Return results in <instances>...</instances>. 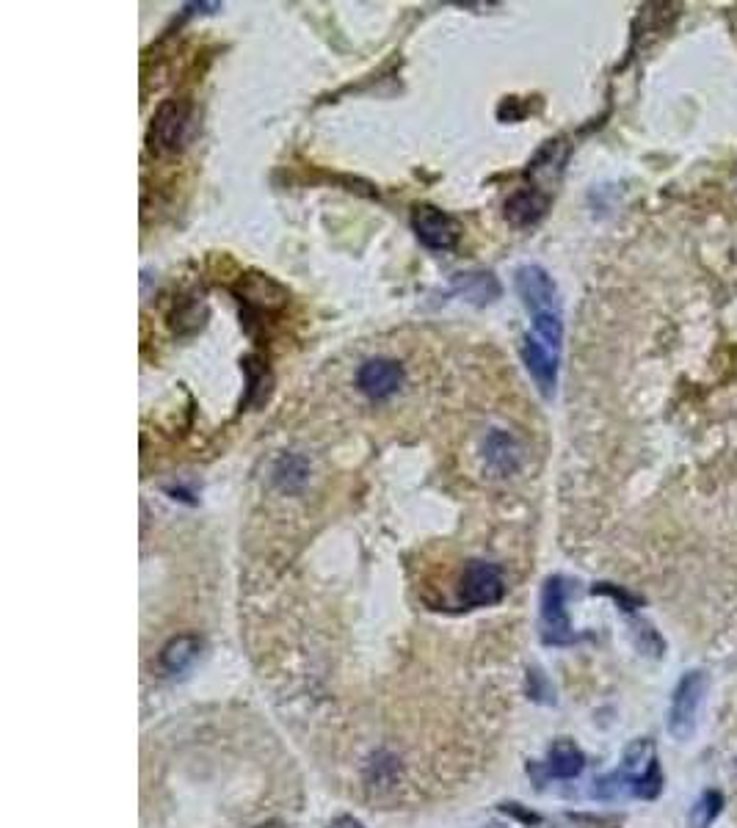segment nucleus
<instances>
[{"mask_svg":"<svg viewBox=\"0 0 737 828\" xmlns=\"http://www.w3.org/2000/svg\"><path fill=\"white\" fill-rule=\"evenodd\" d=\"M191 114L194 108L183 97H172L158 105V111L152 116L147 144L155 155H174L185 147V141L191 136Z\"/></svg>","mask_w":737,"mask_h":828,"instance_id":"nucleus-1","label":"nucleus"},{"mask_svg":"<svg viewBox=\"0 0 737 828\" xmlns=\"http://www.w3.org/2000/svg\"><path fill=\"white\" fill-rule=\"evenodd\" d=\"M506 594L503 572L492 561H470L464 566L459 583V602L464 608H486L497 605Z\"/></svg>","mask_w":737,"mask_h":828,"instance_id":"nucleus-2","label":"nucleus"},{"mask_svg":"<svg viewBox=\"0 0 737 828\" xmlns=\"http://www.w3.org/2000/svg\"><path fill=\"white\" fill-rule=\"evenodd\" d=\"M704 690H707V674L693 671L680 679V685L671 696V713H668V729L677 740H688L696 726V715L702 707Z\"/></svg>","mask_w":737,"mask_h":828,"instance_id":"nucleus-3","label":"nucleus"},{"mask_svg":"<svg viewBox=\"0 0 737 828\" xmlns=\"http://www.w3.org/2000/svg\"><path fill=\"white\" fill-rule=\"evenodd\" d=\"M542 638L544 644L566 646L575 644L577 635L566 616V580L564 577H547L542 588Z\"/></svg>","mask_w":737,"mask_h":828,"instance_id":"nucleus-4","label":"nucleus"},{"mask_svg":"<svg viewBox=\"0 0 737 828\" xmlns=\"http://www.w3.org/2000/svg\"><path fill=\"white\" fill-rule=\"evenodd\" d=\"M412 230H415V235L420 238V243L428 246V249H434V252L453 249V243L459 238L456 221L434 205L412 207Z\"/></svg>","mask_w":737,"mask_h":828,"instance_id":"nucleus-5","label":"nucleus"},{"mask_svg":"<svg viewBox=\"0 0 737 828\" xmlns=\"http://www.w3.org/2000/svg\"><path fill=\"white\" fill-rule=\"evenodd\" d=\"M517 293L533 315L558 310V290L542 265H522L517 271Z\"/></svg>","mask_w":737,"mask_h":828,"instance_id":"nucleus-6","label":"nucleus"},{"mask_svg":"<svg viewBox=\"0 0 737 828\" xmlns=\"http://www.w3.org/2000/svg\"><path fill=\"white\" fill-rule=\"evenodd\" d=\"M406 373L395 359H370L357 373V387L373 401L390 398L401 390Z\"/></svg>","mask_w":737,"mask_h":828,"instance_id":"nucleus-7","label":"nucleus"},{"mask_svg":"<svg viewBox=\"0 0 737 828\" xmlns=\"http://www.w3.org/2000/svg\"><path fill=\"white\" fill-rule=\"evenodd\" d=\"M522 359H525L533 381L539 384V390L550 398L555 392V381H558V351L547 348L533 334H528L522 340Z\"/></svg>","mask_w":737,"mask_h":828,"instance_id":"nucleus-8","label":"nucleus"},{"mask_svg":"<svg viewBox=\"0 0 737 828\" xmlns=\"http://www.w3.org/2000/svg\"><path fill=\"white\" fill-rule=\"evenodd\" d=\"M550 207V199L536 191V188H519L517 194L508 196L506 202V219L514 224V227H528V224H536L547 213Z\"/></svg>","mask_w":737,"mask_h":828,"instance_id":"nucleus-9","label":"nucleus"},{"mask_svg":"<svg viewBox=\"0 0 737 828\" xmlns=\"http://www.w3.org/2000/svg\"><path fill=\"white\" fill-rule=\"evenodd\" d=\"M484 450L489 470L497 472V475H511V472L519 467L517 439L511 437V434H506V431H492V434L486 437Z\"/></svg>","mask_w":737,"mask_h":828,"instance_id":"nucleus-10","label":"nucleus"},{"mask_svg":"<svg viewBox=\"0 0 737 828\" xmlns=\"http://www.w3.org/2000/svg\"><path fill=\"white\" fill-rule=\"evenodd\" d=\"M202 652V641L196 635H177L161 652V668L166 674H183L194 666L196 657Z\"/></svg>","mask_w":737,"mask_h":828,"instance_id":"nucleus-11","label":"nucleus"},{"mask_svg":"<svg viewBox=\"0 0 737 828\" xmlns=\"http://www.w3.org/2000/svg\"><path fill=\"white\" fill-rule=\"evenodd\" d=\"M586 765V757L583 751L572 743V740H558L550 748V757H547V771L555 779H575L583 771Z\"/></svg>","mask_w":737,"mask_h":828,"instance_id":"nucleus-12","label":"nucleus"},{"mask_svg":"<svg viewBox=\"0 0 737 828\" xmlns=\"http://www.w3.org/2000/svg\"><path fill=\"white\" fill-rule=\"evenodd\" d=\"M453 288L467 301H473V304H489V301H495L500 296V282L492 274H486V271L459 274L453 279Z\"/></svg>","mask_w":737,"mask_h":828,"instance_id":"nucleus-13","label":"nucleus"},{"mask_svg":"<svg viewBox=\"0 0 737 828\" xmlns=\"http://www.w3.org/2000/svg\"><path fill=\"white\" fill-rule=\"evenodd\" d=\"M243 373H246V406H263L268 401V392H271V376H268V368L257 357H246L243 359Z\"/></svg>","mask_w":737,"mask_h":828,"instance_id":"nucleus-14","label":"nucleus"},{"mask_svg":"<svg viewBox=\"0 0 737 828\" xmlns=\"http://www.w3.org/2000/svg\"><path fill=\"white\" fill-rule=\"evenodd\" d=\"M721 806H724V795L718 793V790H707L691 809V826L710 828L715 817L721 815Z\"/></svg>","mask_w":737,"mask_h":828,"instance_id":"nucleus-15","label":"nucleus"},{"mask_svg":"<svg viewBox=\"0 0 737 828\" xmlns=\"http://www.w3.org/2000/svg\"><path fill=\"white\" fill-rule=\"evenodd\" d=\"M274 478H277V483L282 489H296V486H301V483L307 481V467H304V461L296 459V456H285V459H279L277 470H274Z\"/></svg>","mask_w":737,"mask_h":828,"instance_id":"nucleus-16","label":"nucleus"},{"mask_svg":"<svg viewBox=\"0 0 737 828\" xmlns=\"http://www.w3.org/2000/svg\"><path fill=\"white\" fill-rule=\"evenodd\" d=\"M660 771H657L655 762H649V768H646V773H641V776H635L633 784H635V795H641V798H655L657 793H660Z\"/></svg>","mask_w":737,"mask_h":828,"instance_id":"nucleus-17","label":"nucleus"},{"mask_svg":"<svg viewBox=\"0 0 737 828\" xmlns=\"http://www.w3.org/2000/svg\"><path fill=\"white\" fill-rule=\"evenodd\" d=\"M257 828H282L279 823H268V826H257Z\"/></svg>","mask_w":737,"mask_h":828,"instance_id":"nucleus-18","label":"nucleus"}]
</instances>
